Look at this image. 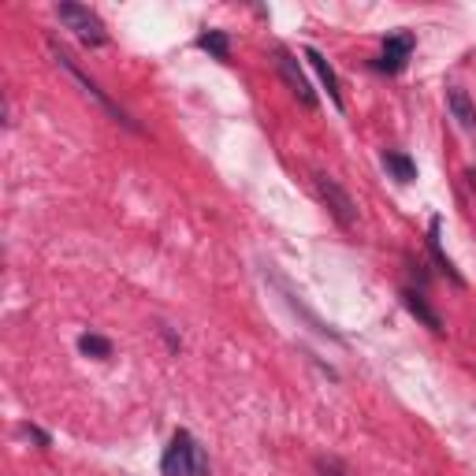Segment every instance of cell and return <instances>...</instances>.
I'll use <instances>...</instances> for the list:
<instances>
[{"instance_id":"7c38bea8","label":"cell","mask_w":476,"mask_h":476,"mask_svg":"<svg viewBox=\"0 0 476 476\" xmlns=\"http://www.w3.org/2000/svg\"><path fill=\"white\" fill-rule=\"evenodd\" d=\"M198 45H201L205 52H213L216 60H227V56H231V42H227L223 30H205V34L198 37Z\"/></svg>"},{"instance_id":"8fae6325","label":"cell","mask_w":476,"mask_h":476,"mask_svg":"<svg viewBox=\"0 0 476 476\" xmlns=\"http://www.w3.org/2000/svg\"><path fill=\"white\" fill-rule=\"evenodd\" d=\"M384 168L391 171L398 183H413L417 179V164L406 153H384Z\"/></svg>"},{"instance_id":"6da1fadb","label":"cell","mask_w":476,"mask_h":476,"mask_svg":"<svg viewBox=\"0 0 476 476\" xmlns=\"http://www.w3.org/2000/svg\"><path fill=\"white\" fill-rule=\"evenodd\" d=\"M56 15H60V23L67 30H74V37H79L82 45L90 49H98L108 42V34H105V23L98 15H93L86 4H74V0H64V4H56Z\"/></svg>"},{"instance_id":"9c48e42d","label":"cell","mask_w":476,"mask_h":476,"mask_svg":"<svg viewBox=\"0 0 476 476\" xmlns=\"http://www.w3.org/2000/svg\"><path fill=\"white\" fill-rule=\"evenodd\" d=\"M440 227H443V220H432V227H428V250H432V257H435V264H440V269L458 283V287H465V279H462V272L454 269V261L443 254V246H440Z\"/></svg>"},{"instance_id":"5bb4252c","label":"cell","mask_w":476,"mask_h":476,"mask_svg":"<svg viewBox=\"0 0 476 476\" xmlns=\"http://www.w3.org/2000/svg\"><path fill=\"white\" fill-rule=\"evenodd\" d=\"M324 476H342V472H339L335 465H324Z\"/></svg>"},{"instance_id":"8992f818","label":"cell","mask_w":476,"mask_h":476,"mask_svg":"<svg viewBox=\"0 0 476 476\" xmlns=\"http://www.w3.org/2000/svg\"><path fill=\"white\" fill-rule=\"evenodd\" d=\"M410 52H413V34H391L387 42H384V52H379V60H376V71H387V74H398L406 67L410 60Z\"/></svg>"},{"instance_id":"30bf717a","label":"cell","mask_w":476,"mask_h":476,"mask_svg":"<svg viewBox=\"0 0 476 476\" xmlns=\"http://www.w3.org/2000/svg\"><path fill=\"white\" fill-rule=\"evenodd\" d=\"M402 301H406V309H410L417 320L425 324V328H432V332H443V320H440V313H435V309H432L428 301H425L421 294H417V291H402Z\"/></svg>"},{"instance_id":"277c9868","label":"cell","mask_w":476,"mask_h":476,"mask_svg":"<svg viewBox=\"0 0 476 476\" xmlns=\"http://www.w3.org/2000/svg\"><path fill=\"white\" fill-rule=\"evenodd\" d=\"M198 458H201V450L198 443L190 440V432H176V440H171V447L164 450V476H194L198 469Z\"/></svg>"},{"instance_id":"7a4b0ae2","label":"cell","mask_w":476,"mask_h":476,"mask_svg":"<svg viewBox=\"0 0 476 476\" xmlns=\"http://www.w3.org/2000/svg\"><path fill=\"white\" fill-rule=\"evenodd\" d=\"M52 56H56V64H60V67H64V71L71 74V79H74V82H79V86H82V90L90 93V98H93V101H98V105H101V108L108 112V116H112V120H120L123 127H130V130H138V123H135V120H130V116H127V112H123V108H120L116 101H112V98H108V93H105V90H101L98 82H93V79H86V74H82L79 67H74V60H71V56H67V52H64L60 45H52Z\"/></svg>"},{"instance_id":"3957f363","label":"cell","mask_w":476,"mask_h":476,"mask_svg":"<svg viewBox=\"0 0 476 476\" xmlns=\"http://www.w3.org/2000/svg\"><path fill=\"white\" fill-rule=\"evenodd\" d=\"M313 179H316V190H320L324 205H328V213L339 220V227H347V231H350V227L357 223V205H354V198H350L332 176H324V171H320V176H313Z\"/></svg>"},{"instance_id":"ba28073f","label":"cell","mask_w":476,"mask_h":476,"mask_svg":"<svg viewBox=\"0 0 476 476\" xmlns=\"http://www.w3.org/2000/svg\"><path fill=\"white\" fill-rule=\"evenodd\" d=\"M447 108H450V116L458 120L462 130H476V105H472V98H469L462 86H454L447 93Z\"/></svg>"},{"instance_id":"4fadbf2b","label":"cell","mask_w":476,"mask_h":476,"mask_svg":"<svg viewBox=\"0 0 476 476\" xmlns=\"http://www.w3.org/2000/svg\"><path fill=\"white\" fill-rule=\"evenodd\" d=\"M79 350L90 354V357H108V354H112V342L101 339V335H82V339H79Z\"/></svg>"},{"instance_id":"5b68a950","label":"cell","mask_w":476,"mask_h":476,"mask_svg":"<svg viewBox=\"0 0 476 476\" xmlns=\"http://www.w3.org/2000/svg\"><path fill=\"white\" fill-rule=\"evenodd\" d=\"M276 64H279V74H283V82L291 86V93H294V98H298L301 105H306V108H316V90H313V82L306 79V71L298 67V60H294V56L279 49V52H276Z\"/></svg>"},{"instance_id":"52a82bcc","label":"cell","mask_w":476,"mask_h":476,"mask_svg":"<svg viewBox=\"0 0 476 476\" xmlns=\"http://www.w3.org/2000/svg\"><path fill=\"white\" fill-rule=\"evenodd\" d=\"M306 60L313 64V71L320 74V82L328 86V98H332V105L335 108H347V101H342V90H339V74H335V67L324 60V56L316 52V49H306Z\"/></svg>"}]
</instances>
